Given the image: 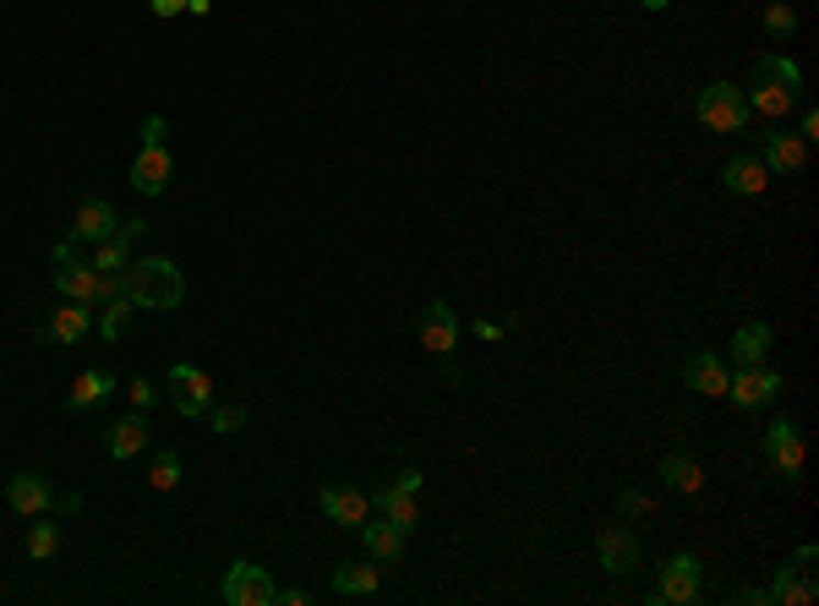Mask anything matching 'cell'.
<instances>
[{
	"label": "cell",
	"instance_id": "cell-1",
	"mask_svg": "<svg viewBox=\"0 0 819 606\" xmlns=\"http://www.w3.org/2000/svg\"><path fill=\"white\" fill-rule=\"evenodd\" d=\"M749 99V115H765V121H787V110H798L804 99V71L787 60V55H765L743 88Z\"/></svg>",
	"mask_w": 819,
	"mask_h": 606
},
{
	"label": "cell",
	"instance_id": "cell-2",
	"mask_svg": "<svg viewBox=\"0 0 819 606\" xmlns=\"http://www.w3.org/2000/svg\"><path fill=\"white\" fill-rule=\"evenodd\" d=\"M126 296L148 311H175L186 301V279L169 257H143V263H126Z\"/></svg>",
	"mask_w": 819,
	"mask_h": 606
},
{
	"label": "cell",
	"instance_id": "cell-3",
	"mask_svg": "<svg viewBox=\"0 0 819 606\" xmlns=\"http://www.w3.org/2000/svg\"><path fill=\"white\" fill-rule=\"evenodd\" d=\"M694 115H699L710 132H749V99H743L738 82H710V88H699Z\"/></svg>",
	"mask_w": 819,
	"mask_h": 606
},
{
	"label": "cell",
	"instance_id": "cell-4",
	"mask_svg": "<svg viewBox=\"0 0 819 606\" xmlns=\"http://www.w3.org/2000/svg\"><path fill=\"white\" fill-rule=\"evenodd\" d=\"M699 585H705V569H699V558H694V552H672V558L655 569L651 602H661V606H688V602H699Z\"/></svg>",
	"mask_w": 819,
	"mask_h": 606
},
{
	"label": "cell",
	"instance_id": "cell-5",
	"mask_svg": "<svg viewBox=\"0 0 819 606\" xmlns=\"http://www.w3.org/2000/svg\"><path fill=\"white\" fill-rule=\"evenodd\" d=\"M49 274H55V290H60L66 301L93 306V296H99V274H93V263H82L77 241H60V246L49 252Z\"/></svg>",
	"mask_w": 819,
	"mask_h": 606
},
{
	"label": "cell",
	"instance_id": "cell-6",
	"mask_svg": "<svg viewBox=\"0 0 819 606\" xmlns=\"http://www.w3.org/2000/svg\"><path fill=\"white\" fill-rule=\"evenodd\" d=\"M169 399H175V410L191 416V421L208 416V410H213V383H208V372L175 361V366H169Z\"/></svg>",
	"mask_w": 819,
	"mask_h": 606
},
{
	"label": "cell",
	"instance_id": "cell-7",
	"mask_svg": "<svg viewBox=\"0 0 819 606\" xmlns=\"http://www.w3.org/2000/svg\"><path fill=\"white\" fill-rule=\"evenodd\" d=\"M782 394V372L776 366H738V377H727V399L738 410H765Z\"/></svg>",
	"mask_w": 819,
	"mask_h": 606
},
{
	"label": "cell",
	"instance_id": "cell-8",
	"mask_svg": "<svg viewBox=\"0 0 819 606\" xmlns=\"http://www.w3.org/2000/svg\"><path fill=\"white\" fill-rule=\"evenodd\" d=\"M230 606H274V580H268V569H257V563H230V574H224V591H219Z\"/></svg>",
	"mask_w": 819,
	"mask_h": 606
},
{
	"label": "cell",
	"instance_id": "cell-9",
	"mask_svg": "<svg viewBox=\"0 0 819 606\" xmlns=\"http://www.w3.org/2000/svg\"><path fill=\"white\" fill-rule=\"evenodd\" d=\"M765 459L776 464V475L793 486V481H804V432H798V421H771V432H765Z\"/></svg>",
	"mask_w": 819,
	"mask_h": 606
},
{
	"label": "cell",
	"instance_id": "cell-10",
	"mask_svg": "<svg viewBox=\"0 0 819 606\" xmlns=\"http://www.w3.org/2000/svg\"><path fill=\"white\" fill-rule=\"evenodd\" d=\"M5 503H11V514H22V519H44V514L55 508V486H49L38 470H22V475L5 481Z\"/></svg>",
	"mask_w": 819,
	"mask_h": 606
},
{
	"label": "cell",
	"instance_id": "cell-11",
	"mask_svg": "<svg viewBox=\"0 0 819 606\" xmlns=\"http://www.w3.org/2000/svg\"><path fill=\"white\" fill-rule=\"evenodd\" d=\"M596 558H601V569H607V574H618V580L640 574V563H645L640 541H634L623 525H607V530L596 536Z\"/></svg>",
	"mask_w": 819,
	"mask_h": 606
},
{
	"label": "cell",
	"instance_id": "cell-12",
	"mask_svg": "<svg viewBox=\"0 0 819 606\" xmlns=\"http://www.w3.org/2000/svg\"><path fill=\"white\" fill-rule=\"evenodd\" d=\"M754 143H760V158L771 175H798L809 164V143L798 132H754Z\"/></svg>",
	"mask_w": 819,
	"mask_h": 606
},
{
	"label": "cell",
	"instance_id": "cell-13",
	"mask_svg": "<svg viewBox=\"0 0 819 606\" xmlns=\"http://www.w3.org/2000/svg\"><path fill=\"white\" fill-rule=\"evenodd\" d=\"M421 344H427L438 361H449V355H454V344H460V317H454V306H449V301H427V306H421Z\"/></svg>",
	"mask_w": 819,
	"mask_h": 606
},
{
	"label": "cell",
	"instance_id": "cell-14",
	"mask_svg": "<svg viewBox=\"0 0 819 606\" xmlns=\"http://www.w3.org/2000/svg\"><path fill=\"white\" fill-rule=\"evenodd\" d=\"M721 186H727L732 197H760V191L771 186V169H765L760 153H732V158L721 164Z\"/></svg>",
	"mask_w": 819,
	"mask_h": 606
},
{
	"label": "cell",
	"instance_id": "cell-15",
	"mask_svg": "<svg viewBox=\"0 0 819 606\" xmlns=\"http://www.w3.org/2000/svg\"><path fill=\"white\" fill-rule=\"evenodd\" d=\"M169 175H175V158L169 148H143L132 158V191H143V197H159L164 186H169Z\"/></svg>",
	"mask_w": 819,
	"mask_h": 606
},
{
	"label": "cell",
	"instance_id": "cell-16",
	"mask_svg": "<svg viewBox=\"0 0 819 606\" xmlns=\"http://www.w3.org/2000/svg\"><path fill=\"white\" fill-rule=\"evenodd\" d=\"M115 224H121V219H115V208H110L104 197H93V202H82V208H77V219H71V241H77V246H82V241H88V246H99V241H110V235H115Z\"/></svg>",
	"mask_w": 819,
	"mask_h": 606
},
{
	"label": "cell",
	"instance_id": "cell-17",
	"mask_svg": "<svg viewBox=\"0 0 819 606\" xmlns=\"http://www.w3.org/2000/svg\"><path fill=\"white\" fill-rule=\"evenodd\" d=\"M683 383H688L694 394H705V399H721V394H727V366H721L710 350H694V355L683 361Z\"/></svg>",
	"mask_w": 819,
	"mask_h": 606
},
{
	"label": "cell",
	"instance_id": "cell-18",
	"mask_svg": "<svg viewBox=\"0 0 819 606\" xmlns=\"http://www.w3.org/2000/svg\"><path fill=\"white\" fill-rule=\"evenodd\" d=\"M355 530H361V541H366V558H372V563H399V558H405V530H399L394 519H377V525H372V519H361Z\"/></svg>",
	"mask_w": 819,
	"mask_h": 606
},
{
	"label": "cell",
	"instance_id": "cell-19",
	"mask_svg": "<svg viewBox=\"0 0 819 606\" xmlns=\"http://www.w3.org/2000/svg\"><path fill=\"white\" fill-rule=\"evenodd\" d=\"M765 596H771V606H815V596H819L815 569H798V563H787Z\"/></svg>",
	"mask_w": 819,
	"mask_h": 606
},
{
	"label": "cell",
	"instance_id": "cell-20",
	"mask_svg": "<svg viewBox=\"0 0 819 606\" xmlns=\"http://www.w3.org/2000/svg\"><path fill=\"white\" fill-rule=\"evenodd\" d=\"M323 514L333 519V525L355 530V525L372 514V497H366V492H355V486H323Z\"/></svg>",
	"mask_w": 819,
	"mask_h": 606
},
{
	"label": "cell",
	"instance_id": "cell-21",
	"mask_svg": "<svg viewBox=\"0 0 819 606\" xmlns=\"http://www.w3.org/2000/svg\"><path fill=\"white\" fill-rule=\"evenodd\" d=\"M88 311H93V306H82V301L55 306V317L44 322V339H49V344H66V350H71V344H82V339H88V322H93Z\"/></svg>",
	"mask_w": 819,
	"mask_h": 606
},
{
	"label": "cell",
	"instance_id": "cell-22",
	"mask_svg": "<svg viewBox=\"0 0 819 606\" xmlns=\"http://www.w3.org/2000/svg\"><path fill=\"white\" fill-rule=\"evenodd\" d=\"M372 508H377L383 519H394V525H399L405 536H410V530L421 525V508H416V492H399L394 481H388V486H383V492L372 497Z\"/></svg>",
	"mask_w": 819,
	"mask_h": 606
},
{
	"label": "cell",
	"instance_id": "cell-23",
	"mask_svg": "<svg viewBox=\"0 0 819 606\" xmlns=\"http://www.w3.org/2000/svg\"><path fill=\"white\" fill-rule=\"evenodd\" d=\"M377 585H383V563H339L333 569V591L339 596H377Z\"/></svg>",
	"mask_w": 819,
	"mask_h": 606
},
{
	"label": "cell",
	"instance_id": "cell-24",
	"mask_svg": "<svg viewBox=\"0 0 819 606\" xmlns=\"http://www.w3.org/2000/svg\"><path fill=\"white\" fill-rule=\"evenodd\" d=\"M765 355H771V328L765 322H743L732 333V361L738 366H765Z\"/></svg>",
	"mask_w": 819,
	"mask_h": 606
},
{
	"label": "cell",
	"instance_id": "cell-25",
	"mask_svg": "<svg viewBox=\"0 0 819 606\" xmlns=\"http://www.w3.org/2000/svg\"><path fill=\"white\" fill-rule=\"evenodd\" d=\"M148 449V421H143V410L137 416H121L115 427H110V459H132Z\"/></svg>",
	"mask_w": 819,
	"mask_h": 606
},
{
	"label": "cell",
	"instance_id": "cell-26",
	"mask_svg": "<svg viewBox=\"0 0 819 606\" xmlns=\"http://www.w3.org/2000/svg\"><path fill=\"white\" fill-rule=\"evenodd\" d=\"M110 394H115V377L93 366V372H82V377L71 383V399H66V405H71V410H99Z\"/></svg>",
	"mask_w": 819,
	"mask_h": 606
},
{
	"label": "cell",
	"instance_id": "cell-27",
	"mask_svg": "<svg viewBox=\"0 0 819 606\" xmlns=\"http://www.w3.org/2000/svg\"><path fill=\"white\" fill-rule=\"evenodd\" d=\"M661 481H666L672 492L694 497V492L705 486V470H699V459H688V454H666V459H661Z\"/></svg>",
	"mask_w": 819,
	"mask_h": 606
},
{
	"label": "cell",
	"instance_id": "cell-28",
	"mask_svg": "<svg viewBox=\"0 0 819 606\" xmlns=\"http://www.w3.org/2000/svg\"><path fill=\"white\" fill-rule=\"evenodd\" d=\"M93 274H121L126 263H132V241H121V235H110V241H99L93 246Z\"/></svg>",
	"mask_w": 819,
	"mask_h": 606
},
{
	"label": "cell",
	"instance_id": "cell-29",
	"mask_svg": "<svg viewBox=\"0 0 819 606\" xmlns=\"http://www.w3.org/2000/svg\"><path fill=\"white\" fill-rule=\"evenodd\" d=\"M55 552H60V525H49V519H44V525H33V530H27V558L49 563Z\"/></svg>",
	"mask_w": 819,
	"mask_h": 606
},
{
	"label": "cell",
	"instance_id": "cell-30",
	"mask_svg": "<svg viewBox=\"0 0 819 606\" xmlns=\"http://www.w3.org/2000/svg\"><path fill=\"white\" fill-rule=\"evenodd\" d=\"M765 33H771V38H793V33H798V11H793L787 0L765 5Z\"/></svg>",
	"mask_w": 819,
	"mask_h": 606
},
{
	"label": "cell",
	"instance_id": "cell-31",
	"mask_svg": "<svg viewBox=\"0 0 819 606\" xmlns=\"http://www.w3.org/2000/svg\"><path fill=\"white\" fill-rule=\"evenodd\" d=\"M148 486H154V492H175V486H180V459H175V454L154 459V470H148Z\"/></svg>",
	"mask_w": 819,
	"mask_h": 606
},
{
	"label": "cell",
	"instance_id": "cell-32",
	"mask_svg": "<svg viewBox=\"0 0 819 606\" xmlns=\"http://www.w3.org/2000/svg\"><path fill=\"white\" fill-rule=\"evenodd\" d=\"M126 317H132V296H115L110 311H104V322H99V328H104V339H121V333H126Z\"/></svg>",
	"mask_w": 819,
	"mask_h": 606
},
{
	"label": "cell",
	"instance_id": "cell-33",
	"mask_svg": "<svg viewBox=\"0 0 819 606\" xmlns=\"http://www.w3.org/2000/svg\"><path fill=\"white\" fill-rule=\"evenodd\" d=\"M208 421H213V432H224V438H230V432H241V427H246V410H241V405H219V410H208Z\"/></svg>",
	"mask_w": 819,
	"mask_h": 606
},
{
	"label": "cell",
	"instance_id": "cell-34",
	"mask_svg": "<svg viewBox=\"0 0 819 606\" xmlns=\"http://www.w3.org/2000/svg\"><path fill=\"white\" fill-rule=\"evenodd\" d=\"M164 132H169V121H164V115H148V121H143V148H159Z\"/></svg>",
	"mask_w": 819,
	"mask_h": 606
},
{
	"label": "cell",
	"instance_id": "cell-35",
	"mask_svg": "<svg viewBox=\"0 0 819 606\" xmlns=\"http://www.w3.org/2000/svg\"><path fill=\"white\" fill-rule=\"evenodd\" d=\"M154 399H159V394H154V383H148V377H132V405H137V410H148Z\"/></svg>",
	"mask_w": 819,
	"mask_h": 606
},
{
	"label": "cell",
	"instance_id": "cell-36",
	"mask_svg": "<svg viewBox=\"0 0 819 606\" xmlns=\"http://www.w3.org/2000/svg\"><path fill=\"white\" fill-rule=\"evenodd\" d=\"M115 235H121V241H143V235H148V224H143V219H121V224H115Z\"/></svg>",
	"mask_w": 819,
	"mask_h": 606
},
{
	"label": "cell",
	"instance_id": "cell-37",
	"mask_svg": "<svg viewBox=\"0 0 819 606\" xmlns=\"http://www.w3.org/2000/svg\"><path fill=\"white\" fill-rule=\"evenodd\" d=\"M421 481H427V475H421V470H416V464H410V470H399V475H394V486H399V492H421Z\"/></svg>",
	"mask_w": 819,
	"mask_h": 606
},
{
	"label": "cell",
	"instance_id": "cell-38",
	"mask_svg": "<svg viewBox=\"0 0 819 606\" xmlns=\"http://www.w3.org/2000/svg\"><path fill=\"white\" fill-rule=\"evenodd\" d=\"M798 137H804V143L819 137V110H804V115H798Z\"/></svg>",
	"mask_w": 819,
	"mask_h": 606
},
{
	"label": "cell",
	"instance_id": "cell-39",
	"mask_svg": "<svg viewBox=\"0 0 819 606\" xmlns=\"http://www.w3.org/2000/svg\"><path fill=\"white\" fill-rule=\"evenodd\" d=\"M274 602H285V606H307V602H312V591H307V585H290V591H279Z\"/></svg>",
	"mask_w": 819,
	"mask_h": 606
},
{
	"label": "cell",
	"instance_id": "cell-40",
	"mask_svg": "<svg viewBox=\"0 0 819 606\" xmlns=\"http://www.w3.org/2000/svg\"><path fill=\"white\" fill-rule=\"evenodd\" d=\"M618 503H623V514H645V508H651V503H645L634 486H623V497H618Z\"/></svg>",
	"mask_w": 819,
	"mask_h": 606
},
{
	"label": "cell",
	"instance_id": "cell-41",
	"mask_svg": "<svg viewBox=\"0 0 819 606\" xmlns=\"http://www.w3.org/2000/svg\"><path fill=\"white\" fill-rule=\"evenodd\" d=\"M732 602H743V606H771V596H765V591H749V585H738V591H732Z\"/></svg>",
	"mask_w": 819,
	"mask_h": 606
},
{
	"label": "cell",
	"instance_id": "cell-42",
	"mask_svg": "<svg viewBox=\"0 0 819 606\" xmlns=\"http://www.w3.org/2000/svg\"><path fill=\"white\" fill-rule=\"evenodd\" d=\"M148 11L154 16H175V11H186V0H148Z\"/></svg>",
	"mask_w": 819,
	"mask_h": 606
},
{
	"label": "cell",
	"instance_id": "cell-43",
	"mask_svg": "<svg viewBox=\"0 0 819 606\" xmlns=\"http://www.w3.org/2000/svg\"><path fill=\"white\" fill-rule=\"evenodd\" d=\"M55 508H60V514H82V497H77V492H66V497H55Z\"/></svg>",
	"mask_w": 819,
	"mask_h": 606
},
{
	"label": "cell",
	"instance_id": "cell-44",
	"mask_svg": "<svg viewBox=\"0 0 819 606\" xmlns=\"http://www.w3.org/2000/svg\"><path fill=\"white\" fill-rule=\"evenodd\" d=\"M476 333H482V339H502V322H482V317H476Z\"/></svg>",
	"mask_w": 819,
	"mask_h": 606
},
{
	"label": "cell",
	"instance_id": "cell-45",
	"mask_svg": "<svg viewBox=\"0 0 819 606\" xmlns=\"http://www.w3.org/2000/svg\"><path fill=\"white\" fill-rule=\"evenodd\" d=\"M186 11H191V16H208V0H186Z\"/></svg>",
	"mask_w": 819,
	"mask_h": 606
},
{
	"label": "cell",
	"instance_id": "cell-46",
	"mask_svg": "<svg viewBox=\"0 0 819 606\" xmlns=\"http://www.w3.org/2000/svg\"><path fill=\"white\" fill-rule=\"evenodd\" d=\"M640 5H645V11H666L672 0H640Z\"/></svg>",
	"mask_w": 819,
	"mask_h": 606
}]
</instances>
